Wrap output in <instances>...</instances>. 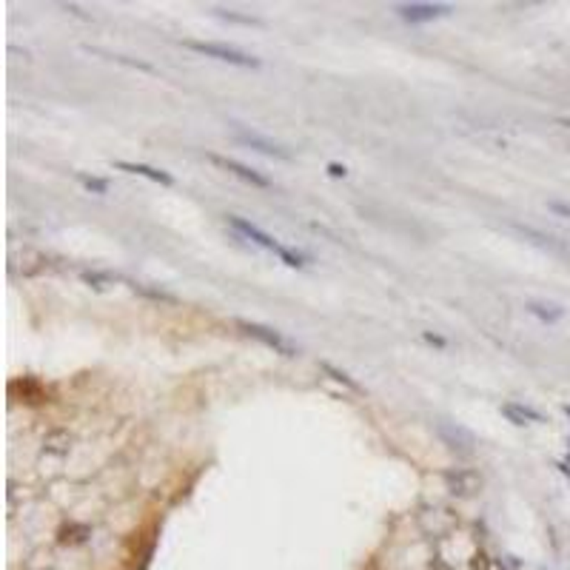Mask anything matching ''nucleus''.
Masks as SVG:
<instances>
[{
    "label": "nucleus",
    "mask_w": 570,
    "mask_h": 570,
    "mask_svg": "<svg viewBox=\"0 0 570 570\" xmlns=\"http://www.w3.org/2000/svg\"><path fill=\"white\" fill-rule=\"evenodd\" d=\"M188 49H194L205 57H214L220 63H231V66H242V69H260V57L245 54L234 46H223V43H203V41H185Z\"/></svg>",
    "instance_id": "obj_2"
},
{
    "label": "nucleus",
    "mask_w": 570,
    "mask_h": 570,
    "mask_svg": "<svg viewBox=\"0 0 570 570\" xmlns=\"http://www.w3.org/2000/svg\"><path fill=\"white\" fill-rule=\"evenodd\" d=\"M451 12H453V6H448V3H399L396 6V14L402 17L405 23H428V21L445 17Z\"/></svg>",
    "instance_id": "obj_3"
},
{
    "label": "nucleus",
    "mask_w": 570,
    "mask_h": 570,
    "mask_svg": "<svg viewBox=\"0 0 570 570\" xmlns=\"http://www.w3.org/2000/svg\"><path fill=\"white\" fill-rule=\"evenodd\" d=\"M208 160H212L214 166H220V168H225V171H231V174H237L240 180L251 183V185H260V188H269V185H271V180H269V177H262L260 171H254V168H249V166H242V163H237V160H231V157H217V155H208Z\"/></svg>",
    "instance_id": "obj_6"
},
{
    "label": "nucleus",
    "mask_w": 570,
    "mask_h": 570,
    "mask_svg": "<svg viewBox=\"0 0 570 570\" xmlns=\"http://www.w3.org/2000/svg\"><path fill=\"white\" fill-rule=\"evenodd\" d=\"M425 339H428V342H436V345H445V339H440V337H433V334H425Z\"/></svg>",
    "instance_id": "obj_14"
},
{
    "label": "nucleus",
    "mask_w": 570,
    "mask_h": 570,
    "mask_svg": "<svg viewBox=\"0 0 570 570\" xmlns=\"http://www.w3.org/2000/svg\"><path fill=\"white\" fill-rule=\"evenodd\" d=\"M78 177H80V183L89 188V192H94V194H106V192H109V183H106V180L89 177V174H78Z\"/></svg>",
    "instance_id": "obj_10"
},
{
    "label": "nucleus",
    "mask_w": 570,
    "mask_h": 570,
    "mask_svg": "<svg viewBox=\"0 0 570 570\" xmlns=\"http://www.w3.org/2000/svg\"><path fill=\"white\" fill-rule=\"evenodd\" d=\"M322 368H326V371H328V374H331V376L337 379V383H342V385H348V388H356V383H354V379H348V376H345V374H342V371H337L334 365H328V363H322Z\"/></svg>",
    "instance_id": "obj_11"
},
{
    "label": "nucleus",
    "mask_w": 570,
    "mask_h": 570,
    "mask_svg": "<svg viewBox=\"0 0 570 570\" xmlns=\"http://www.w3.org/2000/svg\"><path fill=\"white\" fill-rule=\"evenodd\" d=\"M328 174H331V177H345V166L331 163V166H328Z\"/></svg>",
    "instance_id": "obj_13"
},
{
    "label": "nucleus",
    "mask_w": 570,
    "mask_h": 570,
    "mask_svg": "<svg viewBox=\"0 0 570 570\" xmlns=\"http://www.w3.org/2000/svg\"><path fill=\"white\" fill-rule=\"evenodd\" d=\"M547 208H550V212H556V214H562V217H567V220H570V205H567V203L550 200V203H547Z\"/></svg>",
    "instance_id": "obj_12"
},
{
    "label": "nucleus",
    "mask_w": 570,
    "mask_h": 570,
    "mask_svg": "<svg viewBox=\"0 0 570 570\" xmlns=\"http://www.w3.org/2000/svg\"><path fill=\"white\" fill-rule=\"evenodd\" d=\"M228 225H231L237 234L249 237L251 242H257V245H262V249L274 251L285 265H288V269H302V265H306V257L297 254V251H291V249H285L282 242H277L269 231H262L260 225H254V223H249V220H242V217H237V214H228Z\"/></svg>",
    "instance_id": "obj_1"
},
{
    "label": "nucleus",
    "mask_w": 570,
    "mask_h": 570,
    "mask_svg": "<svg viewBox=\"0 0 570 570\" xmlns=\"http://www.w3.org/2000/svg\"><path fill=\"white\" fill-rule=\"evenodd\" d=\"M527 311L539 317L542 322H556L565 317V308L562 306H554V302H527Z\"/></svg>",
    "instance_id": "obj_9"
},
{
    "label": "nucleus",
    "mask_w": 570,
    "mask_h": 570,
    "mask_svg": "<svg viewBox=\"0 0 570 570\" xmlns=\"http://www.w3.org/2000/svg\"><path fill=\"white\" fill-rule=\"evenodd\" d=\"M565 413H567V416H570V405H565Z\"/></svg>",
    "instance_id": "obj_15"
},
{
    "label": "nucleus",
    "mask_w": 570,
    "mask_h": 570,
    "mask_svg": "<svg viewBox=\"0 0 570 570\" xmlns=\"http://www.w3.org/2000/svg\"><path fill=\"white\" fill-rule=\"evenodd\" d=\"M240 328L249 334V337H254V339H260L262 345H269V348H274V351H280L282 356H294L297 354V348L291 345L288 339H282L277 331H271V328H265V326H257V322H240Z\"/></svg>",
    "instance_id": "obj_4"
},
{
    "label": "nucleus",
    "mask_w": 570,
    "mask_h": 570,
    "mask_svg": "<svg viewBox=\"0 0 570 570\" xmlns=\"http://www.w3.org/2000/svg\"><path fill=\"white\" fill-rule=\"evenodd\" d=\"M502 413L508 416V420L513 425H527V422H542V413L534 411V408H527V405H519V402H508L502 405Z\"/></svg>",
    "instance_id": "obj_8"
},
{
    "label": "nucleus",
    "mask_w": 570,
    "mask_h": 570,
    "mask_svg": "<svg viewBox=\"0 0 570 570\" xmlns=\"http://www.w3.org/2000/svg\"><path fill=\"white\" fill-rule=\"evenodd\" d=\"M237 140L242 146H251V148L262 151V155H269V157L291 160V151L288 148L280 146V143H274V140H269V137H262V135H257V131H242V128H237Z\"/></svg>",
    "instance_id": "obj_5"
},
{
    "label": "nucleus",
    "mask_w": 570,
    "mask_h": 570,
    "mask_svg": "<svg viewBox=\"0 0 570 570\" xmlns=\"http://www.w3.org/2000/svg\"><path fill=\"white\" fill-rule=\"evenodd\" d=\"M114 168H120V171H128V174H140V177H148V180H155V183H163V185H174V177H171L168 171H163V168H151V166H143V163H126V160H117V163H114Z\"/></svg>",
    "instance_id": "obj_7"
}]
</instances>
